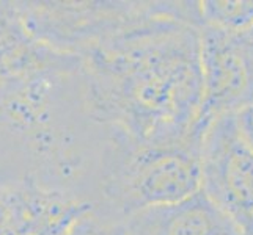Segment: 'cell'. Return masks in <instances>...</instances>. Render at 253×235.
<instances>
[{
    "instance_id": "cell-1",
    "label": "cell",
    "mask_w": 253,
    "mask_h": 235,
    "mask_svg": "<svg viewBox=\"0 0 253 235\" xmlns=\"http://www.w3.org/2000/svg\"><path fill=\"white\" fill-rule=\"evenodd\" d=\"M200 27L198 2H159L146 21L88 49L94 115L142 143L206 127Z\"/></svg>"
},
{
    "instance_id": "cell-2",
    "label": "cell",
    "mask_w": 253,
    "mask_h": 235,
    "mask_svg": "<svg viewBox=\"0 0 253 235\" xmlns=\"http://www.w3.org/2000/svg\"><path fill=\"white\" fill-rule=\"evenodd\" d=\"M198 127L178 141L142 143L112 132L106 154L104 193L113 212L127 216L171 204L202 190V140Z\"/></svg>"
},
{
    "instance_id": "cell-3",
    "label": "cell",
    "mask_w": 253,
    "mask_h": 235,
    "mask_svg": "<svg viewBox=\"0 0 253 235\" xmlns=\"http://www.w3.org/2000/svg\"><path fill=\"white\" fill-rule=\"evenodd\" d=\"M202 191L239 226L253 228V149L234 115L212 119L202 140Z\"/></svg>"
},
{
    "instance_id": "cell-4",
    "label": "cell",
    "mask_w": 253,
    "mask_h": 235,
    "mask_svg": "<svg viewBox=\"0 0 253 235\" xmlns=\"http://www.w3.org/2000/svg\"><path fill=\"white\" fill-rule=\"evenodd\" d=\"M203 78L202 123L236 115L253 99V27L226 32L200 30Z\"/></svg>"
},
{
    "instance_id": "cell-5",
    "label": "cell",
    "mask_w": 253,
    "mask_h": 235,
    "mask_svg": "<svg viewBox=\"0 0 253 235\" xmlns=\"http://www.w3.org/2000/svg\"><path fill=\"white\" fill-rule=\"evenodd\" d=\"M126 235H242L202 190L182 201L148 207L125 220Z\"/></svg>"
},
{
    "instance_id": "cell-6",
    "label": "cell",
    "mask_w": 253,
    "mask_h": 235,
    "mask_svg": "<svg viewBox=\"0 0 253 235\" xmlns=\"http://www.w3.org/2000/svg\"><path fill=\"white\" fill-rule=\"evenodd\" d=\"M198 8L202 29L242 32L253 27V0H206L198 2Z\"/></svg>"
},
{
    "instance_id": "cell-7",
    "label": "cell",
    "mask_w": 253,
    "mask_h": 235,
    "mask_svg": "<svg viewBox=\"0 0 253 235\" xmlns=\"http://www.w3.org/2000/svg\"><path fill=\"white\" fill-rule=\"evenodd\" d=\"M66 235H126L125 220H104L91 212L84 215Z\"/></svg>"
},
{
    "instance_id": "cell-8",
    "label": "cell",
    "mask_w": 253,
    "mask_h": 235,
    "mask_svg": "<svg viewBox=\"0 0 253 235\" xmlns=\"http://www.w3.org/2000/svg\"><path fill=\"white\" fill-rule=\"evenodd\" d=\"M234 119H236L238 129L244 136V140L253 149V99L234 115Z\"/></svg>"
},
{
    "instance_id": "cell-9",
    "label": "cell",
    "mask_w": 253,
    "mask_h": 235,
    "mask_svg": "<svg viewBox=\"0 0 253 235\" xmlns=\"http://www.w3.org/2000/svg\"><path fill=\"white\" fill-rule=\"evenodd\" d=\"M242 235H253V228L244 229V231H242Z\"/></svg>"
}]
</instances>
